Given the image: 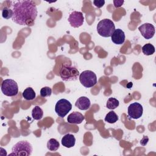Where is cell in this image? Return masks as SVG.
I'll return each instance as SVG.
<instances>
[{
    "instance_id": "obj_1",
    "label": "cell",
    "mask_w": 156,
    "mask_h": 156,
    "mask_svg": "<svg viewBox=\"0 0 156 156\" xmlns=\"http://www.w3.org/2000/svg\"><path fill=\"white\" fill-rule=\"evenodd\" d=\"M13 15L12 21L20 25L32 26L37 16L38 10L32 1H15L11 5Z\"/></svg>"
},
{
    "instance_id": "obj_2",
    "label": "cell",
    "mask_w": 156,
    "mask_h": 156,
    "mask_svg": "<svg viewBox=\"0 0 156 156\" xmlns=\"http://www.w3.org/2000/svg\"><path fill=\"white\" fill-rule=\"evenodd\" d=\"M115 30L114 23L110 19H103L97 25L98 34L103 37H110Z\"/></svg>"
},
{
    "instance_id": "obj_3",
    "label": "cell",
    "mask_w": 156,
    "mask_h": 156,
    "mask_svg": "<svg viewBox=\"0 0 156 156\" xmlns=\"http://www.w3.org/2000/svg\"><path fill=\"white\" fill-rule=\"evenodd\" d=\"M32 146L26 141H21L16 143L12 147V152L10 155L29 156L32 154Z\"/></svg>"
},
{
    "instance_id": "obj_4",
    "label": "cell",
    "mask_w": 156,
    "mask_h": 156,
    "mask_svg": "<svg viewBox=\"0 0 156 156\" xmlns=\"http://www.w3.org/2000/svg\"><path fill=\"white\" fill-rule=\"evenodd\" d=\"M79 75V72L77 68L67 65H63L60 71V76L64 81L76 80Z\"/></svg>"
},
{
    "instance_id": "obj_5",
    "label": "cell",
    "mask_w": 156,
    "mask_h": 156,
    "mask_svg": "<svg viewBox=\"0 0 156 156\" xmlns=\"http://www.w3.org/2000/svg\"><path fill=\"white\" fill-rule=\"evenodd\" d=\"M1 91L7 96H15L18 93V84L13 79H5L1 84Z\"/></svg>"
},
{
    "instance_id": "obj_6",
    "label": "cell",
    "mask_w": 156,
    "mask_h": 156,
    "mask_svg": "<svg viewBox=\"0 0 156 156\" xmlns=\"http://www.w3.org/2000/svg\"><path fill=\"white\" fill-rule=\"evenodd\" d=\"M79 80L83 86L86 88H90L96 84L97 77L93 71L85 70L79 75Z\"/></svg>"
},
{
    "instance_id": "obj_7",
    "label": "cell",
    "mask_w": 156,
    "mask_h": 156,
    "mask_svg": "<svg viewBox=\"0 0 156 156\" xmlns=\"http://www.w3.org/2000/svg\"><path fill=\"white\" fill-rule=\"evenodd\" d=\"M72 108V104L66 99H59L55 106V111L57 115L61 117H65Z\"/></svg>"
},
{
    "instance_id": "obj_8",
    "label": "cell",
    "mask_w": 156,
    "mask_h": 156,
    "mask_svg": "<svg viewBox=\"0 0 156 156\" xmlns=\"http://www.w3.org/2000/svg\"><path fill=\"white\" fill-rule=\"evenodd\" d=\"M143 112V106L138 102H133L128 107L127 113L129 117L132 119H139Z\"/></svg>"
},
{
    "instance_id": "obj_9",
    "label": "cell",
    "mask_w": 156,
    "mask_h": 156,
    "mask_svg": "<svg viewBox=\"0 0 156 156\" xmlns=\"http://www.w3.org/2000/svg\"><path fill=\"white\" fill-rule=\"evenodd\" d=\"M70 25L75 28L80 27L84 21V17L81 12L74 11L69 16L68 19Z\"/></svg>"
},
{
    "instance_id": "obj_10",
    "label": "cell",
    "mask_w": 156,
    "mask_h": 156,
    "mask_svg": "<svg viewBox=\"0 0 156 156\" xmlns=\"http://www.w3.org/2000/svg\"><path fill=\"white\" fill-rule=\"evenodd\" d=\"M138 29L141 34V35L147 40L152 38L155 32V27L153 24L151 23H144L140 26H139Z\"/></svg>"
},
{
    "instance_id": "obj_11",
    "label": "cell",
    "mask_w": 156,
    "mask_h": 156,
    "mask_svg": "<svg viewBox=\"0 0 156 156\" xmlns=\"http://www.w3.org/2000/svg\"><path fill=\"white\" fill-rule=\"evenodd\" d=\"M112 41L116 44H122L125 41V34L123 30L120 29H115L112 36Z\"/></svg>"
},
{
    "instance_id": "obj_12",
    "label": "cell",
    "mask_w": 156,
    "mask_h": 156,
    "mask_svg": "<svg viewBox=\"0 0 156 156\" xmlns=\"http://www.w3.org/2000/svg\"><path fill=\"white\" fill-rule=\"evenodd\" d=\"M84 116L78 112H74L69 114L67 118V121L70 124H79L84 120Z\"/></svg>"
},
{
    "instance_id": "obj_13",
    "label": "cell",
    "mask_w": 156,
    "mask_h": 156,
    "mask_svg": "<svg viewBox=\"0 0 156 156\" xmlns=\"http://www.w3.org/2000/svg\"><path fill=\"white\" fill-rule=\"evenodd\" d=\"M75 105L81 110H86L90 107L91 102L87 97L81 96L77 99Z\"/></svg>"
},
{
    "instance_id": "obj_14",
    "label": "cell",
    "mask_w": 156,
    "mask_h": 156,
    "mask_svg": "<svg viewBox=\"0 0 156 156\" xmlns=\"http://www.w3.org/2000/svg\"><path fill=\"white\" fill-rule=\"evenodd\" d=\"M62 144L67 148H71L75 145L76 138L74 136L70 133L65 135L61 140Z\"/></svg>"
},
{
    "instance_id": "obj_15",
    "label": "cell",
    "mask_w": 156,
    "mask_h": 156,
    "mask_svg": "<svg viewBox=\"0 0 156 156\" xmlns=\"http://www.w3.org/2000/svg\"><path fill=\"white\" fill-rule=\"evenodd\" d=\"M23 97L27 101H31L35 98L36 94L34 90L31 87H28L26 88L23 92Z\"/></svg>"
},
{
    "instance_id": "obj_16",
    "label": "cell",
    "mask_w": 156,
    "mask_h": 156,
    "mask_svg": "<svg viewBox=\"0 0 156 156\" xmlns=\"http://www.w3.org/2000/svg\"><path fill=\"white\" fill-rule=\"evenodd\" d=\"M43 116V110L38 105L34 107L32 111V116L35 120H40Z\"/></svg>"
},
{
    "instance_id": "obj_17",
    "label": "cell",
    "mask_w": 156,
    "mask_h": 156,
    "mask_svg": "<svg viewBox=\"0 0 156 156\" xmlns=\"http://www.w3.org/2000/svg\"><path fill=\"white\" fill-rule=\"evenodd\" d=\"M60 146L58 141L55 138H51L47 143V147L51 151H56Z\"/></svg>"
},
{
    "instance_id": "obj_18",
    "label": "cell",
    "mask_w": 156,
    "mask_h": 156,
    "mask_svg": "<svg viewBox=\"0 0 156 156\" xmlns=\"http://www.w3.org/2000/svg\"><path fill=\"white\" fill-rule=\"evenodd\" d=\"M104 119L108 123L113 124L116 122L118 120V116L115 112L110 111L106 115Z\"/></svg>"
},
{
    "instance_id": "obj_19",
    "label": "cell",
    "mask_w": 156,
    "mask_h": 156,
    "mask_svg": "<svg viewBox=\"0 0 156 156\" xmlns=\"http://www.w3.org/2000/svg\"><path fill=\"white\" fill-rule=\"evenodd\" d=\"M143 53L146 55H152L155 52V48L151 43H147L142 47Z\"/></svg>"
},
{
    "instance_id": "obj_20",
    "label": "cell",
    "mask_w": 156,
    "mask_h": 156,
    "mask_svg": "<svg viewBox=\"0 0 156 156\" xmlns=\"http://www.w3.org/2000/svg\"><path fill=\"white\" fill-rule=\"evenodd\" d=\"M119 102L117 99L115 98H110L107 100L106 107L108 109L113 110V109H115L116 107H118L119 106Z\"/></svg>"
},
{
    "instance_id": "obj_21",
    "label": "cell",
    "mask_w": 156,
    "mask_h": 156,
    "mask_svg": "<svg viewBox=\"0 0 156 156\" xmlns=\"http://www.w3.org/2000/svg\"><path fill=\"white\" fill-rule=\"evenodd\" d=\"M13 15V12L11 9L7 7H5L2 9V18H4L6 20H8V19L12 18Z\"/></svg>"
},
{
    "instance_id": "obj_22",
    "label": "cell",
    "mask_w": 156,
    "mask_h": 156,
    "mask_svg": "<svg viewBox=\"0 0 156 156\" xmlns=\"http://www.w3.org/2000/svg\"><path fill=\"white\" fill-rule=\"evenodd\" d=\"M52 94V90L49 87H44L40 90V96L41 97L45 98L50 96Z\"/></svg>"
},
{
    "instance_id": "obj_23",
    "label": "cell",
    "mask_w": 156,
    "mask_h": 156,
    "mask_svg": "<svg viewBox=\"0 0 156 156\" xmlns=\"http://www.w3.org/2000/svg\"><path fill=\"white\" fill-rule=\"evenodd\" d=\"M94 5L98 8H101L105 4V1L104 0H94L93 1Z\"/></svg>"
},
{
    "instance_id": "obj_24",
    "label": "cell",
    "mask_w": 156,
    "mask_h": 156,
    "mask_svg": "<svg viewBox=\"0 0 156 156\" xmlns=\"http://www.w3.org/2000/svg\"><path fill=\"white\" fill-rule=\"evenodd\" d=\"M148 141H149L148 137L147 136H144L140 141V144L143 146H145L147 143Z\"/></svg>"
},
{
    "instance_id": "obj_25",
    "label": "cell",
    "mask_w": 156,
    "mask_h": 156,
    "mask_svg": "<svg viewBox=\"0 0 156 156\" xmlns=\"http://www.w3.org/2000/svg\"><path fill=\"white\" fill-rule=\"evenodd\" d=\"M113 3H114V5L115 7H121L122 4L124 3V1H113Z\"/></svg>"
}]
</instances>
